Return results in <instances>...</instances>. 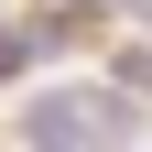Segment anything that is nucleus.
<instances>
[{
	"label": "nucleus",
	"instance_id": "nucleus-1",
	"mask_svg": "<svg viewBox=\"0 0 152 152\" xmlns=\"http://www.w3.org/2000/svg\"><path fill=\"white\" fill-rule=\"evenodd\" d=\"M120 130H130V98L120 87H54V98H33L22 141L33 152H120Z\"/></svg>",
	"mask_w": 152,
	"mask_h": 152
},
{
	"label": "nucleus",
	"instance_id": "nucleus-2",
	"mask_svg": "<svg viewBox=\"0 0 152 152\" xmlns=\"http://www.w3.org/2000/svg\"><path fill=\"white\" fill-rule=\"evenodd\" d=\"M130 22H152V0H130Z\"/></svg>",
	"mask_w": 152,
	"mask_h": 152
}]
</instances>
